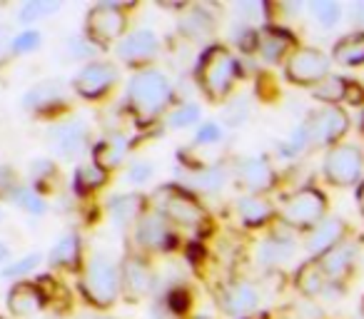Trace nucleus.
Masks as SVG:
<instances>
[{"label": "nucleus", "mask_w": 364, "mask_h": 319, "mask_svg": "<svg viewBox=\"0 0 364 319\" xmlns=\"http://www.w3.org/2000/svg\"><path fill=\"white\" fill-rule=\"evenodd\" d=\"M127 102L135 117L147 125L157 120L172 102V85L160 70H140L132 75L127 85Z\"/></svg>", "instance_id": "obj_1"}, {"label": "nucleus", "mask_w": 364, "mask_h": 319, "mask_svg": "<svg viewBox=\"0 0 364 319\" xmlns=\"http://www.w3.org/2000/svg\"><path fill=\"white\" fill-rule=\"evenodd\" d=\"M240 75L237 60L225 48H210L198 63V82L210 100H223Z\"/></svg>", "instance_id": "obj_2"}, {"label": "nucleus", "mask_w": 364, "mask_h": 319, "mask_svg": "<svg viewBox=\"0 0 364 319\" xmlns=\"http://www.w3.org/2000/svg\"><path fill=\"white\" fill-rule=\"evenodd\" d=\"M80 292L92 307H110L120 294V272L107 257H95L85 267Z\"/></svg>", "instance_id": "obj_3"}, {"label": "nucleus", "mask_w": 364, "mask_h": 319, "mask_svg": "<svg viewBox=\"0 0 364 319\" xmlns=\"http://www.w3.org/2000/svg\"><path fill=\"white\" fill-rule=\"evenodd\" d=\"M362 168L364 157L357 145H334L324 155L322 173L327 183L337 185V188H347V185H354L362 178Z\"/></svg>", "instance_id": "obj_4"}, {"label": "nucleus", "mask_w": 364, "mask_h": 319, "mask_svg": "<svg viewBox=\"0 0 364 319\" xmlns=\"http://www.w3.org/2000/svg\"><path fill=\"white\" fill-rule=\"evenodd\" d=\"M125 11L117 3H100V6H95L87 13L85 33L92 45H110V43H115L125 33Z\"/></svg>", "instance_id": "obj_5"}, {"label": "nucleus", "mask_w": 364, "mask_h": 319, "mask_svg": "<svg viewBox=\"0 0 364 319\" xmlns=\"http://www.w3.org/2000/svg\"><path fill=\"white\" fill-rule=\"evenodd\" d=\"M324 210H327L324 195L314 188H304L284 202L282 220L289 227H314L324 220Z\"/></svg>", "instance_id": "obj_6"}, {"label": "nucleus", "mask_w": 364, "mask_h": 319, "mask_svg": "<svg viewBox=\"0 0 364 319\" xmlns=\"http://www.w3.org/2000/svg\"><path fill=\"white\" fill-rule=\"evenodd\" d=\"M284 75L294 85H317L329 75V58L317 48H299L289 55Z\"/></svg>", "instance_id": "obj_7"}, {"label": "nucleus", "mask_w": 364, "mask_h": 319, "mask_svg": "<svg viewBox=\"0 0 364 319\" xmlns=\"http://www.w3.org/2000/svg\"><path fill=\"white\" fill-rule=\"evenodd\" d=\"M155 200L160 202V215H165V217L175 225L198 227L205 220V210L200 207L198 200L177 188H162L160 193L155 195Z\"/></svg>", "instance_id": "obj_8"}, {"label": "nucleus", "mask_w": 364, "mask_h": 319, "mask_svg": "<svg viewBox=\"0 0 364 319\" xmlns=\"http://www.w3.org/2000/svg\"><path fill=\"white\" fill-rule=\"evenodd\" d=\"M304 127H307V135L312 145H334L349 130V117L342 107L324 105L322 110L309 115Z\"/></svg>", "instance_id": "obj_9"}, {"label": "nucleus", "mask_w": 364, "mask_h": 319, "mask_svg": "<svg viewBox=\"0 0 364 319\" xmlns=\"http://www.w3.org/2000/svg\"><path fill=\"white\" fill-rule=\"evenodd\" d=\"M117 82V67L112 63H90L75 75L73 85L75 92L85 100H97V97L107 95Z\"/></svg>", "instance_id": "obj_10"}, {"label": "nucleus", "mask_w": 364, "mask_h": 319, "mask_svg": "<svg viewBox=\"0 0 364 319\" xmlns=\"http://www.w3.org/2000/svg\"><path fill=\"white\" fill-rule=\"evenodd\" d=\"M90 130L82 120H68L60 125H53L48 132V142H50L53 152L60 157H75L87 145Z\"/></svg>", "instance_id": "obj_11"}, {"label": "nucleus", "mask_w": 364, "mask_h": 319, "mask_svg": "<svg viewBox=\"0 0 364 319\" xmlns=\"http://www.w3.org/2000/svg\"><path fill=\"white\" fill-rule=\"evenodd\" d=\"M157 36L152 31H132L127 38H122L117 43V58L127 65H142V63H150L157 55Z\"/></svg>", "instance_id": "obj_12"}, {"label": "nucleus", "mask_w": 364, "mask_h": 319, "mask_svg": "<svg viewBox=\"0 0 364 319\" xmlns=\"http://www.w3.org/2000/svg\"><path fill=\"white\" fill-rule=\"evenodd\" d=\"M135 237L147 249H170L175 244V234L170 229V220L165 215H145L135 227Z\"/></svg>", "instance_id": "obj_13"}, {"label": "nucleus", "mask_w": 364, "mask_h": 319, "mask_svg": "<svg viewBox=\"0 0 364 319\" xmlns=\"http://www.w3.org/2000/svg\"><path fill=\"white\" fill-rule=\"evenodd\" d=\"M237 178L250 193L259 195L274 188V170L267 163V157H245L237 165Z\"/></svg>", "instance_id": "obj_14"}, {"label": "nucleus", "mask_w": 364, "mask_h": 319, "mask_svg": "<svg viewBox=\"0 0 364 319\" xmlns=\"http://www.w3.org/2000/svg\"><path fill=\"white\" fill-rule=\"evenodd\" d=\"M152 284H155V279H152V269L147 267L142 259L127 257L125 262H122V267H120V289L130 299L150 294Z\"/></svg>", "instance_id": "obj_15"}, {"label": "nucleus", "mask_w": 364, "mask_h": 319, "mask_svg": "<svg viewBox=\"0 0 364 319\" xmlns=\"http://www.w3.org/2000/svg\"><path fill=\"white\" fill-rule=\"evenodd\" d=\"M46 304V294L38 284H28V282H18L16 287L8 294V309H11L13 317L26 319L38 314Z\"/></svg>", "instance_id": "obj_16"}, {"label": "nucleus", "mask_w": 364, "mask_h": 319, "mask_svg": "<svg viewBox=\"0 0 364 319\" xmlns=\"http://www.w3.org/2000/svg\"><path fill=\"white\" fill-rule=\"evenodd\" d=\"M344 237V222L339 217H324L319 225H314L312 232L307 237V252L309 254H327L329 249H334Z\"/></svg>", "instance_id": "obj_17"}, {"label": "nucleus", "mask_w": 364, "mask_h": 319, "mask_svg": "<svg viewBox=\"0 0 364 319\" xmlns=\"http://www.w3.org/2000/svg\"><path fill=\"white\" fill-rule=\"evenodd\" d=\"M259 304V294L252 284L240 282V284H230L228 289L220 292V307L223 312L240 317V314H250L255 307Z\"/></svg>", "instance_id": "obj_18"}, {"label": "nucleus", "mask_w": 364, "mask_h": 319, "mask_svg": "<svg viewBox=\"0 0 364 319\" xmlns=\"http://www.w3.org/2000/svg\"><path fill=\"white\" fill-rule=\"evenodd\" d=\"M65 100V82L60 77H48V80L33 85L23 97V105L28 110H48V107L58 105Z\"/></svg>", "instance_id": "obj_19"}, {"label": "nucleus", "mask_w": 364, "mask_h": 319, "mask_svg": "<svg viewBox=\"0 0 364 319\" xmlns=\"http://www.w3.org/2000/svg\"><path fill=\"white\" fill-rule=\"evenodd\" d=\"M354 259H357V247H354L352 242H339L334 249L322 254L317 262H319V267H322V272L327 274L329 282H337L344 274H349Z\"/></svg>", "instance_id": "obj_20"}, {"label": "nucleus", "mask_w": 364, "mask_h": 319, "mask_svg": "<svg viewBox=\"0 0 364 319\" xmlns=\"http://www.w3.org/2000/svg\"><path fill=\"white\" fill-rule=\"evenodd\" d=\"M127 150H130V142H127L125 135H107L105 140H100L92 150V157H95V165L107 170H115L117 165H122V160L127 157Z\"/></svg>", "instance_id": "obj_21"}, {"label": "nucleus", "mask_w": 364, "mask_h": 319, "mask_svg": "<svg viewBox=\"0 0 364 319\" xmlns=\"http://www.w3.org/2000/svg\"><path fill=\"white\" fill-rule=\"evenodd\" d=\"M142 202L137 195H117L107 202V215L115 227H127L132 222H140Z\"/></svg>", "instance_id": "obj_22"}, {"label": "nucleus", "mask_w": 364, "mask_h": 319, "mask_svg": "<svg viewBox=\"0 0 364 319\" xmlns=\"http://www.w3.org/2000/svg\"><path fill=\"white\" fill-rule=\"evenodd\" d=\"M292 48V36L287 31H279V28H267V31L259 33V55L267 63H277L287 55V50Z\"/></svg>", "instance_id": "obj_23"}, {"label": "nucleus", "mask_w": 364, "mask_h": 319, "mask_svg": "<svg viewBox=\"0 0 364 319\" xmlns=\"http://www.w3.org/2000/svg\"><path fill=\"white\" fill-rule=\"evenodd\" d=\"M237 215H240V220L247 225V227H259V225H264L269 217H272L274 207L264 198L247 195V198L237 200Z\"/></svg>", "instance_id": "obj_24"}, {"label": "nucleus", "mask_w": 364, "mask_h": 319, "mask_svg": "<svg viewBox=\"0 0 364 319\" xmlns=\"http://www.w3.org/2000/svg\"><path fill=\"white\" fill-rule=\"evenodd\" d=\"M332 58L339 63V65H364V33H354V36H347L334 45Z\"/></svg>", "instance_id": "obj_25"}, {"label": "nucleus", "mask_w": 364, "mask_h": 319, "mask_svg": "<svg viewBox=\"0 0 364 319\" xmlns=\"http://www.w3.org/2000/svg\"><path fill=\"white\" fill-rule=\"evenodd\" d=\"M327 274L322 272V267H319V262H307L299 267L297 272V287L302 294H307V297H317V294L327 292Z\"/></svg>", "instance_id": "obj_26"}, {"label": "nucleus", "mask_w": 364, "mask_h": 319, "mask_svg": "<svg viewBox=\"0 0 364 319\" xmlns=\"http://www.w3.org/2000/svg\"><path fill=\"white\" fill-rule=\"evenodd\" d=\"M80 237L77 234H65V237H60L55 242V247L50 249V262L55 264V267H77V262H80Z\"/></svg>", "instance_id": "obj_27"}, {"label": "nucleus", "mask_w": 364, "mask_h": 319, "mask_svg": "<svg viewBox=\"0 0 364 319\" xmlns=\"http://www.w3.org/2000/svg\"><path fill=\"white\" fill-rule=\"evenodd\" d=\"M349 85H352V82L344 80V77L327 75L322 82H317V85L312 87V95L317 97L319 102H324V105H337V102L347 100Z\"/></svg>", "instance_id": "obj_28"}, {"label": "nucleus", "mask_w": 364, "mask_h": 319, "mask_svg": "<svg viewBox=\"0 0 364 319\" xmlns=\"http://www.w3.org/2000/svg\"><path fill=\"white\" fill-rule=\"evenodd\" d=\"M257 254H259V262L274 267V264H282V262H287V259L292 257V254H294V242L289 237L264 239V242L259 244Z\"/></svg>", "instance_id": "obj_29"}, {"label": "nucleus", "mask_w": 364, "mask_h": 319, "mask_svg": "<svg viewBox=\"0 0 364 319\" xmlns=\"http://www.w3.org/2000/svg\"><path fill=\"white\" fill-rule=\"evenodd\" d=\"M190 185H193L198 193L213 195L220 193V190L228 185V173L225 168H208V170H198V173L190 178Z\"/></svg>", "instance_id": "obj_30"}, {"label": "nucleus", "mask_w": 364, "mask_h": 319, "mask_svg": "<svg viewBox=\"0 0 364 319\" xmlns=\"http://www.w3.org/2000/svg\"><path fill=\"white\" fill-rule=\"evenodd\" d=\"M180 31L190 38H200V36H208L213 31V16L205 13L203 8H193L188 16L180 18Z\"/></svg>", "instance_id": "obj_31"}, {"label": "nucleus", "mask_w": 364, "mask_h": 319, "mask_svg": "<svg viewBox=\"0 0 364 319\" xmlns=\"http://www.w3.org/2000/svg\"><path fill=\"white\" fill-rule=\"evenodd\" d=\"M107 180V173L102 168H97L95 163L90 165H80L75 170V190L77 193H92V190L102 188Z\"/></svg>", "instance_id": "obj_32"}, {"label": "nucleus", "mask_w": 364, "mask_h": 319, "mask_svg": "<svg viewBox=\"0 0 364 319\" xmlns=\"http://www.w3.org/2000/svg\"><path fill=\"white\" fill-rule=\"evenodd\" d=\"M63 8L60 0H28L26 6L21 8V23H36L43 18L53 16Z\"/></svg>", "instance_id": "obj_33"}, {"label": "nucleus", "mask_w": 364, "mask_h": 319, "mask_svg": "<svg viewBox=\"0 0 364 319\" xmlns=\"http://www.w3.org/2000/svg\"><path fill=\"white\" fill-rule=\"evenodd\" d=\"M309 11H312L314 21L324 28L337 26L339 18H342V6L334 3V0H312V3H309Z\"/></svg>", "instance_id": "obj_34"}, {"label": "nucleus", "mask_w": 364, "mask_h": 319, "mask_svg": "<svg viewBox=\"0 0 364 319\" xmlns=\"http://www.w3.org/2000/svg\"><path fill=\"white\" fill-rule=\"evenodd\" d=\"M200 107L195 105V102H185V105H180L177 110L170 112V117H167V127H172V130H185V127H193L198 125L200 120Z\"/></svg>", "instance_id": "obj_35"}, {"label": "nucleus", "mask_w": 364, "mask_h": 319, "mask_svg": "<svg viewBox=\"0 0 364 319\" xmlns=\"http://www.w3.org/2000/svg\"><path fill=\"white\" fill-rule=\"evenodd\" d=\"M13 202L18 205L21 210H26L28 215H43L48 210L46 200L31 188H16L13 190Z\"/></svg>", "instance_id": "obj_36"}, {"label": "nucleus", "mask_w": 364, "mask_h": 319, "mask_svg": "<svg viewBox=\"0 0 364 319\" xmlns=\"http://www.w3.org/2000/svg\"><path fill=\"white\" fill-rule=\"evenodd\" d=\"M41 254H26V257H21V259H13V262H8L6 267H3V277H8V279H21V277H26V274H31V272H36L38 269V264H41Z\"/></svg>", "instance_id": "obj_37"}, {"label": "nucleus", "mask_w": 364, "mask_h": 319, "mask_svg": "<svg viewBox=\"0 0 364 319\" xmlns=\"http://www.w3.org/2000/svg\"><path fill=\"white\" fill-rule=\"evenodd\" d=\"M247 115H250L247 97H237V100H232L228 107H225L223 120L228 122V125H242V122L247 120Z\"/></svg>", "instance_id": "obj_38"}, {"label": "nucleus", "mask_w": 364, "mask_h": 319, "mask_svg": "<svg viewBox=\"0 0 364 319\" xmlns=\"http://www.w3.org/2000/svg\"><path fill=\"white\" fill-rule=\"evenodd\" d=\"M127 183L130 185H145L147 180L152 178V165L145 163V160H135V163L127 168Z\"/></svg>", "instance_id": "obj_39"}, {"label": "nucleus", "mask_w": 364, "mask_h": 319, "mask_svg": "<svg viewBox=\"0 0 364 319\" xmlns=\"http://www.w3.org/2000/svg\"><path fill=\"white\" fill-rule=\"evenodd\" d=\"M16 55H26V53H33L36 48H41V33L38 31H26L21 36H16Z\"/></svg>", "instance_id": "obj_40"}, {"label": "nucleus", "mask_w": 364, "mask_h": 319, "mask_svg": "<svg viewBox=\"0 0 364 319\" xmlns=\"http://www.w3.org/2000/svg\"><path fill=\"white\" fill-rule=\"evenodd\" d=\"M13 43H16V36L11 33V28L0 26V67L8 65V63H11V58L16 55V48H13Z\"/></svg>", "instance_id": "obj_41"}, {"label": "nucleus", "mask_w": 364, "mask_h": 319, "mask_svg": "<svg viewBox=\"0 0 364 319\" xmlns=\"http://www.w3.org/2000/svg\"><path fill=\"white\" fill-rule=\"evenodd\" d=\"M198 145H215V142L223 140V127L218 125V122H203V125L198 127Z\"/></svg>", "instance_id": "obj_42"}, {"label": "nucleus", "mask_w": 364, "mask_h": 319, "mask_svg": "<svg viewBox=\"0 0 364 319\" xmlns=\"http://www.w3.org/2000/svg\"><path fill=\"white\" fill-rule=\"evenodd\" d=\"M167 307H170L172 314H182L190 307V294L185 289H172L170 297H167Z\"/></svg>", "instance_id": "obj_43"}, {"label": "nucleus", "mask_w": 364, "mask_h": 319, "mask_svg": "<svg viewBox=\"0 0 364 319\" xmlns=\"http://www.w3.org/2000/svg\"><path fill=\"white\" fill-rule=\"evenodd\" d=\"M31 173H33V180H36V183H43V180H48V178L55 175V165H53L50 160H36L33 168H31Z\"/></svg>", "instance_id": "obj_44"}, {"label": "nucleus", "mask_w": 364, "mask_h": 319, "mask_svg": "<svg viewBox=\"0 0 364 319\" xmlns=\"http://www.w3.org/2000/svg\"><path fill=\"white\" fill-rule=\"evenodd\" d=\"M68 48H70V53L75 58H90L92 50H95V45H92L90 40H85V38H70Z\"/></svg>", "instance_id": "obj_45"}, {"label": "nucleus", "mask_w": 364, "mask_h": 319, "mask_svg": "<svg viewBox=\"0 0 364 319\" xmlns=\"http://www.w3.org/2000/svg\"><path fill=\"white\" fill-rule=\"evenodd\" d=\"M235 11H237L240 16L247 18V21H255V18L264 11V6H262V3H257V0H252V3H237V6H235Z\"/></svg>", "instance_id": "obj_46"}, {"label": "nucleus", "mask_w": 364, "mask_h": 319, "mask_svg": "<svg viewBox=\"0 0 364 319\" xmlns=\"http://www.w3.org/2000/svg\"><path fill=\"white\" fill-rule=\"evenodd\" d=\"M297 312H299V319H319L322 314H319V309L314 307L312 302H302L297 307Z\"/></svg>", "instance_id": "obj_47"}, {"label": "nucleus", "mask_w": 364, "mask_h": 319, "mask_svg": "<svg viewBox=\"0 0 364 319\" xmlns=\"http://www.w3.org/2000/svg\"><path fill=\"white\" fill-rule=\"evenodd\" d=\"M352 21L357 28H364V0H359V3L352 6Z\"/></svg>", "instance_id": "obj_48"}, {"label": "nucleus", "mask_w": 364, "mask_h": 319, "mask_svg": "<svg viewBox=\"0 0 364 319\" xmlns=\"http://www.w3.org/2000/svg\"><path fill=\"white\" fill-rule=\"evenodd\" d=\"M11 259V247H8L3 239H0V264H6Z\"/></svg>", "instance_id": "obj_49"}, {"label": "nucleus", "mask_w": 364, "mask_h": 319, "mask_svg": "<svg viewBox=\"0 0 364 319\" xmlns=\"http://www.w3.org/2000/svg\"><path fill=\"white\" fill-rule=\"evenodd\" d=\"M357 200H359V207H362V212H364V183L359 185V190H357Z\"/></svg>", "instance_id": "obj_50"}, {"label": "nucleus", "mask_w": 364, "mask_h": 319, "mask_svg": "<svg viewBox=\"0 0 364 319\" xmlns=\"http://www.w3.org/2000/svg\"><path fill=\"white\" fill-rule=\"evenodd\" d=\"M87 319H110V317H105V314H92V317H87Z\"/></svg>", "instance_id": "obj_51"}, {"label": "nucleus", "mask_w": 364, "mask_h": 319, "mask_svg": "<svg viewBox=\"0 0 364 319\" xmlns=\"http://www.w3.org/2000/svg\"><path fill=\"white\" fill-rule=\"evenodd\" d=\"M0 222H3V210H0Z\"/></svg>", "instance_id": "obj_52"}, {"label": "nucleus", "mask_w": 364, "mask_h": 319, "mask_svg": "<svg viewBox=\"0 0 364 319\" xmlns=\"http://www.w3.org/2000/svg\"><path fill=\"white\" fill-rule=\"evenodd\" d=\"M198 319H210V317H198Z\"/></svg>", "instance_id": "obj_53"}, {"label": "nucleus", "mask_w": 364, "mask_h": 319, "mask_svg": "<svg viewBox=\"0 0 364 319\" xmlns=\"http://www.w3.org/2000/svg\"><path fill=\"white\" fill-rule=\"evenodd\" d=\"M0 319H3V317H0Z\"/></svg>", "instance_id": "obj_54"}]
</instances>
